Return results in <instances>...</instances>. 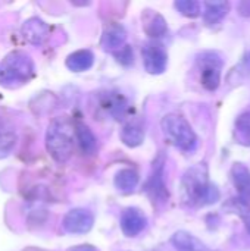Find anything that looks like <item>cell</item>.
<instances>
[{
	"label": "cell",
	"mask_w": 250,
	"mask_h": 251,
	"mask_svg": "<svg viewBox=\"0 0 250 251\" xmlns=\"http://www.w3.org/2000/svg\"><path fill=\"white\" fill-rule=\"evenodd\" d=\"M236 138L240 144L250 146V110L242 113L236 121Z\"/></svg>",
	"instance_id": "22"
},
{
	"label": "cell",
	"mask_w": 250,
	"mask_h": 251,
	"mask_svg": "<svg viewBox=\"0 0 250 251\" xmlns=\"http://www.w3.org/2000/svg\"><path fill=\"white\" fill-rule=\"evenodd\" d=\"M62 224L69 234H87L94 225V216L87 209H72L65 215Z\"/></svg>",
	"instance_id": "7"
},
{
	"label": "cell",
	"mask_w": 250,
	"mask_h": 251,
	"mask_svg": "<svg viewBox=\"0 0 250 251\" xmlns=\"http://www.w3.org/2000/svg\"><path fill=\"white\" fill-rule=\"evenodd\" d=\"M143 65L144 69L152 75H159L165 72L168 63V54L162 44L159 43H147L144 44L143 50Z\"/></svg>",
	"instance_id": "6"
},
{
	"label": "cell",
	"mask_w": 250,
	"mask_h": 251,
	"mask_svg": "<svg viewBox=\"0 0 250 251\" xmlns=\"http://www.w3.org/2000/svg\"><path fill=\"white\" fill-rule=\"evenodd\" d=\"M139 174L134 171V169H130V168H125V169H121L116 175H115V179H113V184L115 187L122 191V193H131L137 184H139Z\"/></svg>",
	"instance_id": "21"
},
{
	"label": "cell",
	"mask_w": 250,
	"mask_h": 251,
	"mask_svg": "<svg viewBox=\"0 0 250 251\" xmlns=\"http://www.w3.org/2000/svg\"><path fill=\"white\" fill-rule=\"evenodd\" d=\"M231 209L234 210L236 215L240 216L242 222L245 224V228L250 235V203L237 197V199H231Z\"/></svg>",
	"instance_id": "23"
},
{
	"label": "cell",
	"mask_w": 250,
	"mask_h": 251,
	"mask_svg": "<svg viewBox=\"0 0 250 251\" xmlns=\"http://www.w3.org/2000/svg\"><path fill=\"white\" fill-rule=\"evenodd\" d=\"M230 10L228 1H206L203 10V19L208 25L220 22Z\"/></svg>",
	"instance_id": "20"
},
{
	"label": "cell",
	"mask_w": 250,
	"mask_h": 251,
	"mask_svg": "<svg viewBox=\"0 0 250 251\" xmlns=\"http://www.w3.org/2000/svg\"><path fill=\"white\" fill-rule=\"evenodd\" d=\"M75 251H96L94 249H91V247H88V246H85V247H80V249H77Z\"/></svg>",
	"instance_id": "27"
},
{
	"label": "cell",
	"mask_w": 250,
	"mask_h": 251,
	"mask_svg": "<svg viewBox=\"0 0 250 251\" xmlns=\"http://www.w3.org/2000/svg\"><path fill=\"white\" fill-rule=\"evenodd\" d=\"M22 37L31 44H41L49 37V25L40 18H31L22 25Z\"/></svg>",
	"instance_id": "11"
},
{
	"label": "cell",
	"mask_w": 250,
	"mask_h": 251,
	"mask_svg": "<svg viewBox=\"0 0 250 251\" xmlns=\"http://www.w3.org/2000/svg\"><path fill=\"white\" fill-rule=\"evenodd\" d=\"M165 137L180 150L193 151L197 147V135L190 124L177 113H168L161 121Z\"/></svg>",
	"instance_id": "4"
},
{
	"label": "cell",
	"mask_w": 250,
	"mask_h": 251,
	"mask_svg": "<svg viewBox=\"0 0 250 251\" xmlns=\"http://www.w3.org/2000/svg\"><path fill=\"white\" fill-rule=\"evenodd\" d=\"M181 196L184 203L190 206H208L220 200L221 193L217 185L209 182L205 163H197L184 174L181 181Z\"/></svg>",
	"instance_id": "1"
},
{
	"label": "cell",
	"mask_w": 250,
	"mask_h": 251,
	"mask_svg": "<svg viewBox=\"0 0 250 251\" xmlns=\"http://www.w3.org/2000/svg\"><path fill=\"white\" fill-rule=\"evenodd\" d=\"M231 178L234 182V187L237 188L240 199L250 200V171L249 168L243 163H234L231 168Z\"/></svg>",
	"instance_id": "15"
},
{
	"label": "cell",
	"mask_w": 250,
	"mask_h": 251,
	"mask_svg": "<svg viewBox=\"0 0 250 251\" xmlns=\"http://www.w3.org/2000/svg\"><path fill=\"white\" fill-rule=\"evenodd\" d=\"M237 9H239V13L242 16H250V0H245V1H240L237 4Z\"/></svg>",
	"instance_id": "26"
},
{
	"label": "cell",
	"mask_w": 250,
	"mask_h": 251,
	"mask_svg": "<svg viewBox=\"0 0 250 251\" xmlns=\"http://www.w3.org/2000/svg\"><path fill=\"white\" fill-rule=\"evenodd\" d=\"M121 141L127 147H139L144 141V129L139 122H128L121 129Z\"/></svg>",
	"instance_id": "19"
},
{
	"label": "cell",
	"mask_w": 250,
	"mask_h": 251,
	"mask_svg": "<svg viewBox=\"0 0 250 251\" xmlns=\"http://www.w3.org/2000/svg\"><path fill=\"white\" fill-rule=\"evenodd\" d=\"M200 82L208 91H215L221 82L222 60L217 53H203L199 59Z\"/></svg>",
	"instance_id": "5"
},
{
	"label": "cell",
	"mask_w": 250,
	"mask_h": 251,
	"mask_svg": "<svg viewBox=\"0 0 250 251\" xmlns=\"http://www.w3.org/2000/svg\"><path fill=\"white\" fill-rule=\"evenodd\" d=\"M35 74L32 59L25 51H10L0 60V85L13 88L28 82Z\"/></svg>",
	"instance_id": "3"
},
{
	"label": "cell",
	"mask_w": 250,
	"mask_h": 251,
	"mask_svg": "<svg viewBox=\"0 0 250 251\" xmlns=\"http://www.w3.org/2000/svg\"><path fill=\"white\" fill-rule=\"evenodd\" d=\"M100 106L115 119H122L128 112V101L116 93H106L100 97Z\"/></svg>",
	"instance_id": "13"
},
{
	"label": "cell",
	"mask_w": 250,
	"mask_h": 251,
	"mask_svg": "<svg viewBox=\"0 0 250 251\" xmlns=\"http://www.w3.org/2000/svg\"><path fill=\"white\" fill-rule=\"evenodd\" d=\"M141 21H143V29L144 32L152 37V38H159L164 37L168 31V25L165 18L152 9H146L141 15Z\"/></svg>",
	"instance_id": "10"
},
{
	"label": "cell",
	"mask_w": 250,
	"mask_h": 251,
	"mask_svg": "<svg viewBox=\"0 0 250 251\" xmlns=\"http://www.w3.org/2000/svg\"><path fill=\"white\" fill-rule=\"evenodd\" d=\"M75 126L65 119L57 118L50 122L46 131V149L50 157L57 163H66L74 151Z\"/></svg>",
	"instance_id": "2"
},
{
	"label": "cell",
	"mask_w": 250,
	"mask_h": 251,
	"mask_svg": "<svg viewBox=\"0 0 250 251\" xmlns=\"http://www.w3.org/2000/svg\"><path fill=\"white\" fill-rule=\"evenodd\" d=\"M113 54H115L116 60H118L121 65H124V66H128V65L133 63L134 56H133V49H131L130 46H124L122 49L116 50Z\"/></svg>",
	"instance_id": "25"
},
{
	"label": "cell",
	"mask_w": 250,
	"mask_h": 251,
	"mask_svg": "<svg viewBox=\"0 0 250 251\" xmlns=\"http://www.w3.org/2000/svg\"><path fill=\"white\" fill-rule=\"evenodd\" d=\"M127 40V31L121 24H109L102 35V46L105 50L116 51L124 47V43Z\"/></svg>",
	"instance_id": "12"
},
{
	"label": "cell",
	"mask_w": 250,
	"mask_h": 251,
	"mask_svg": "<svg viewBox=\"0 0 250 251\" xmlns=\"http://www.w3.org/2000/svg\"><path fill=\"white\" fill-rule=\"evenodd\" d=\"M119 225L127 237H137L147 226V218L140 209L128 207L122 212Z\"/></svg>",
	"instance_id": "8"
},
{
	"label": "cell",
	"mask_w": 250,
	"mask_h": 251,
	"mask_svg": "<svg viewBox=\"0 0 250 251\" xmlns=\"http://www.w3.org/2000/svg\"><path fill=\"white\" fill-rule=\"evenodd\" d=\"M171 244L177 251H206V246L194 235L186 231H178L172 235Z\"/></svg>",
	"instance_id": "16"
},
{
	"label": "cell",
	"mask_w": 250,
	"mask_h": 251,
	"mask_svg": "<svg viewBox=\"0 0 250 251\" xmlns=\"http://www.w3.org/2000/svg\"><path fill=\"white\" fill-rule=\"evenodd\" d=\"M153 172L147 182V193L153 199V201H162L165 203L168 200V191L164 182V162H155L153 163Z\"/></svg>",
	"instance_id": "9"
},
{
	"label": "cell",
	"mask_w": 250,
	"mask_h": 251,
	"mask_svg": "<svg viewBox=\"0 0 250 251\" xmlns=\"http://www.w3.org/2000/svg\"><path fill=\"white\" fill-rule=\"evenodd\" d=\"M65 63H66V68L72 72H84L93 66L94 54H93V51H90L87 49L77 50L66 57Z\"/></svg>",
	"instance_id": "17"
},
{
	"label": "cell",
	"mask_w": 250,
	"mask_h": 251,
	"mask_svg": "<svg viewBox=\"0 0 250 251\" xmlns=\"http://www.w3.org/2000/svg\"><path fill=\"white\" fill-rule=\"evenodd\" d=\"M174 7L187 18H196L200 15V3L196 0H177Z\"/></svg>",
	"instance_id": "24"
},
{
	"label": "cell",
	"mask_w": 250,
	"mask_h": 251,
	"mask_svg": "<svg viewBox=\"0 0 250 251\" xmlns=\"http://www.w3.org/2000/svg\"><path fill=\"white\" fill-rule=\"evenodd\" d=\"M18 141V134L13 124L7 119L0 118V159L9 156L15 149Z\"/></svg>",
	"instance_id": "14"
},
{
	"label": "cell",
	"mask_w": 250,
	"mask_h": 251,
	"mask_svg": "<svg viewBox=\"0 0 250 251\" xmlns=\"http://www.w3.org/2000/svg\"><path fill=\"white\" fill-rule=\"evenodd\" d=\"M75 137L78 140L80 149L85 154H94L97 150V138L93 131L83 122L75 124Z\"/></svg>",
	"instance_id": "18"
}]
</instances>
